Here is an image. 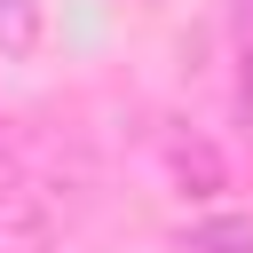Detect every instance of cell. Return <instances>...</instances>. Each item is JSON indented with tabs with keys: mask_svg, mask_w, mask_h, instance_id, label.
<instances>
[{
	"mask_svg": "<svg viewBox=\"0 0 253 253\" xmlns=\"http://www.w3.org/2000/svg\"><path fill=\"white\" fill-rule=\"evenodd\" d=\"M190 253H253V221H213L190 237Z\"/></svg>",
	"mask_w": 253,
	"mask_h": 253,
	"instance_id": "obj_1",
	"label": "cell"
}]
</instances>
